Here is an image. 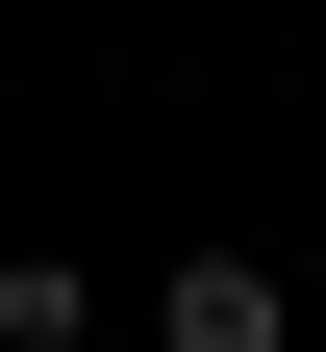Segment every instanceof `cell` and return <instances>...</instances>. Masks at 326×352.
Listing matches in <instances>:
<instances>
[{"label":"cell","mask_w":326,"mask_h":352,"mask_svg":"<svg viewBox=\"0 0 326 352\" xmlns=\"http://www.w3.org/2000/svg\"><path fill=\"white\" fill-rule=\"evenodd\" d=\"M301 302H276V252H176V302H151V352H276Z\"/></svg>","instance_id":"obj_1"},{"label":"cell","mask_w":326,"mask_h":352,"mask_svg":"<svg viewBox=\"0 0 326 352\" xmlns=\"http://www.w3.org/2000/svg\"><path fill=\"white\" fill-rule=\"evenodd\" d=\"M101 327V277H75V252H0V352H75Z\"/></svg>","instance_id":"obj_2"}]
</instances>
